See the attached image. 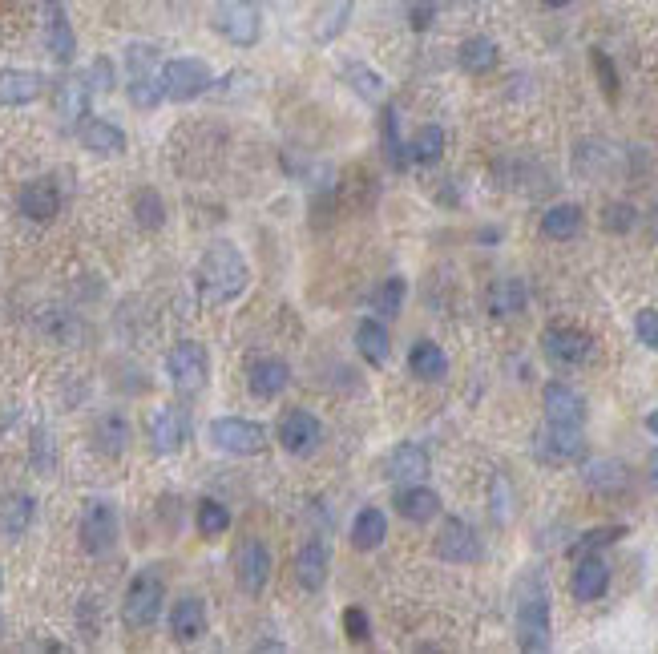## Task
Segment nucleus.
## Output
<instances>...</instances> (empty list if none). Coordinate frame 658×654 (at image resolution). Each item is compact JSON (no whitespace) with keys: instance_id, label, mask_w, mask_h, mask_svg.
<instances>
[{"instance_id":"1a4fd4ad","label":"nucleus","mask_w":658,"mask_h":654,"mask_svg":"<svg viewBox=\"0 0 658 654\" xmlns=\"http://www.w3.org/2000/svg\"><path fill=\"white\" fill-rule=\"evenodd\" d=\"M118 509L109 505V501H101V497H93V501H85V513H81V550L85 554H93V558H101V554H109L118 545Z\"/></svg>"},{"instance_id":"0eeeda50","label":"nucleus","mask_w":658,"mask_h":654,"mask_svg":"<svg viewBox=\"0 0 658 654\" xmlns=\"http://www.w3.org/2000/svg\"><path fill=\"white\" fill-rule=\"evenodd\" d=\"M214 89V69L198 57H174L162 65V93L170 101H194Z\"/></svg>"},{"instance_id":"6ab92c4d","label":"nucleus","mask_w":658,"mask_h":654,"mask_svg":"<svg viewBox=\"0 0 658 654\" xmlns=\"http://www.w3.org/2000/svg\"><path fill=\"white\" fill-rule=\"evenodd\" d=\"M45 45L57 65H69L77 57V37H73V25L65 17L61 0H45Z\"/></svg>"},{"instance_id":"cd10ccee","label":"nucleus","mask_w":658,"mask_h":654,"mask_svg":"<svg viewBox=\"0 0 658 654\" xmlns=\"http://www.w3.org/2000/svg\"><path fill=\"white\" fill-rule=\"evenodd\" d=\"M126 445H130V420H126L122 412L97 416V424H93V449H97L101 457H122Z\"/></svg>"},{"instance_id":"37998d69","label":"nucleus","mask_w":658,"mask_h":654,"mask_svg":"<svg viewBox=\"0 0 658 654\" xmlns=\"http://www.w3.org/2000/svg\"><path fill=\"white\" fill-rule=\"evenodd\" d=\"M344 81L364 97V101H380L384 97V77L376 73V69H368V65H360V61H352V65H344Z\"/></svg>"},{"instance_id":"5701e85b","label":"nucleus","mask_w":658,"mask_h":654,"mask_svg":"<svg viewBox=\"0 0 658 654\" xmlns=\"http://www.w3.org/2000/svg\"><path fill=\"white\" fill-rule=\"evenodd\" d=\"M392 505H396V513H400L404 521H412V525H424V521H432L436 513H441V497H436L428 485H420V481L396 489Z\"/></svg>"},{"instance_id":"3c124183","label":"nucleus","mask_w":658,"mask_h":654,"mask_svg":"<svg viewBox=\"0 0 658 654\" xmlns=\"http://www.w3.org/2000/svg\"><path fill=\"white\" fill-rule=\"evenodd\" d=\"M594 73H598V81H602V89H606V97L614 101V97H618V73H614V65H610V57H606L602 49H594Z\"/></svg>"},{"instance_id":"4d7b16f0","label":"nucleus","mask_w":658,"mask_h":654,"mask_svg":"<svg viewBox=\"0 0 658 654\" xmlns=\"http://www.w3.org/2000/svg\"><path fill=\"white\" fill-rule=\"evenodd\" d=\"M0 634H5V618H0Z\"/></svg>"},{"instance_id":"8fccbe9b","label":"nucleus","mask_w":658,"mask_h":654,"mask_svg":"<svg viewBox=\"0 0 658 654\" xmlns=\"http://www.w3.org/2000/svg\"><path fill=\"white\" fill-rule=\"evenodd\" d=\"M85 81H89V89H97V93H109V89H114V65H109L105 57H97V61L89 65Z\"/></svg>"},{"instance_id":"f8f14e48","label":"nucleus","mask_w":658,"mask_h":654,"mask_svg":"<svg viewBox=\"0 0 658 654\" xmlns=\"http://www.w3.org/2000/svg\"><path fill=\"white\" fill-rule=\"evenodd\" d=\"M541 352L550 356L558 368H578L594 356V340L582 332V327H545V336H541Z\"/></svg>"},{"instance_id":"de8ad7c7","label":"nucleus","mask_w":658,"mask_h":654,"mask_svg":"<svg viewBox=\"0 0 658 654\" xmlns=\"http://www.w3.org/2000/svg\"><path fill=\"white\" fill-rule=\"evenodd\" d=\"M344 634H348L352 642H368V638H372V622H368V614H364L360 606H348V610H344Z\"/></svg>"},{"instance_id":"c03bdc74","label":"nucleus","mask_w":658,"mask_h":654,"mask_svg":"<svg viewBox=\"0 0 658 654\" xmlns=\"http://www.w3.org/2000/svg\"><path fill=\"white\" fill-rule=\"evenodd\" d=\"M622 533H626V525H598V529L582 533V541H574V545H570V554H574V558L594 554V550H602V545H614Z\"/></svg>"},{"instance_id":"ea45409f","label":"nucleus","mask_w":658,"mask_h":654,"mask_svg":"<svg viewBox=\"0 0 658 654\" xmlns=\"http://www.w3.org/2000/svg\"><path fill=\"white\" fill-rule=\"evenodd\" d=\"M457 61H461L465 73H489V69L497 65V45H493L489 37H469V41L461 45Z\"/></svg>"},{"instance_id":"aec40b11","label":"nucleus","mask_w":658,"mask_h":654,"mask_svg":"<svg viewBox=\"0 0 658 654\" xmlns=\"http://www.w3.org/2000/svg\"><path fill=\"white\" fill-rule=\"evenodd\" d=\"M45 93V73L37 69H0V109L29 105Z\"/></svg>"},{"instance_id":"6e6552de","label":"nucleus","mask_w":658,"mask_h":654,"mask_svg":"<svg viewBox=\"0 0 658 654\" xmlns=\"http://www.w3.org/2000/svg\"><path fill=\"white\" fill-rule=\"evenodd\" d=\"M533 457L541 465H570V461H582L586 457V441H582V428L574 424H550L533 436Z\"/></svg>"},{"instance_id":"2eb2a0df","label":"nucleus","mask_w":658,"mask_h":654,"mask_svg":"<svg viewBox=\"0 0 658 654\" xmlns=\"http://www.w3.org/2000/svg\"><path fill=\"white\" fill-rule=\"evenodd\" d=\"M146 432H150V449H154V453H162V457L182 453L186 441H190V416H186L182 408L166 404V408H158V412L150 416Z\"/></svg>"},{"instance_id":"b1692460","label":"nucleus","mask_w":658,"mask_h":654,"mask_svg":"<svg viewBox=\"0 0 658 654\" xmlns=\"http://www.w3.org/2000/svg\"><path fill=\"white\" fill-rule=\"evenodd\" d=\"M578 602H598L610 590V566L598 554H582V562L574 566V582H570Z\"/></svg>"},{"instance_id":"4be33fe9","label":"nucleus","mask_w":658,"mask_h":654,"mask_svg":"<svg viewBox=\"0 0 658 654\" xmlns=\"http://www.w3.org/2000/svg\"><path fill=\"white\" fill-rule=\"evenodd\" d=\"M37 517V501L29 493H5L0 497V537L5 541H21L29 533Z\"/></svg>"},{"instance_id":"2f4dec72","label":"nucleus","mask_w":658,"mask_h":654,"mask_svg":"<svg viewBox=\"0 0 658 654\" xmlns=\"http://www.w3.org/2000/svg\"><path fill=\"white\" fill-rule=\"evenodd\" d=\"M89 93H93V89H89L85 77H69V81L57 85V114H61L65 126L89 118Z\"/></svg>"},{"instance_id":"473e14b6","label":"nucleus","mask_w":658,"mask_h":654,"mask_svg":"<svg viewBox=\"0 0 658 654\" xmlns=\"http://www.w3.org/2000/svg\"><path fill=\"white\" fill-rule=\"evenodd\" d=\"M582 481H586L594 493H602V497H614V493H622V489L630 485V473H626V465H622V461H610V457H602V461H590V465H586Z\"/></svg>"},{"instance_id":"4468645a","label":"nucleus","mask_w":658,"mask_h":654,"mask_svg":"<svg viewBox=\"0 0 658 654\" xmlns=\"http://www.w3.org/2000/svg\"><path fill=\"white\" fill-rule=\"evenodd\" d=\"M235 578H239V590L259 598L271 582V550L259 541V537H247L235 554Z\"/></svg>"},{"instance_id":"72a5a7b5","label":"nucleus","mask_w":658,"mask_h":654,"mask_svg":"<svg viewBox=\"0 0 658 654\" xmlns=\"http://www.w3.org/2000/svg\"><path fill=\"white\" fill-rule=\"evenodd\" d=\"M541 231L550 235V239H558V243L574 239V235L582 231V206H574V202H558V206H550V210L541 214Z\"/></svg>"},{"instance_id":"79ce46f5","label":"nucleus","mask_w":658,"mask_h":654,"mask_svg":"<svg viewBox=\"0 0 658 654\" xmlns=\"http://www.w3.org/2000/svg\"><path fill=\"white\" fill-rule=\"evenodd\" d=\"M134 218H138V227L142 231H158L162 223H166V202H162V194L158 190H138L134 194Z\"/></svg>"},{"instance_id":"4c0bfd02","label":"nucleus","mask_w":658,"mask_h":654,"mask_svg":"<svg viewBox=\"0 0 658 654\" xmlns=\"http://www.w3.org/2000/svg\"><path fill=\"white\" fill-rule=\"evenodd\" d=\"M194 525H198V537L214 541V537H223V533L231 529V509H227L223 501L206 497V501H198V517H194Z\"/></svg>"},{"instance_id":"39448f33","label":"nucleus","mask_w":658,"mask_h":654,"mask_svg":"<svg viewBox=\"0 0 658 654\" xmlns=\"http://www.w3.org/2000/svg\"><path fill=\"white\" fill-rule=\"evenodd\" d=\"M214 25L231 45L251 49L263 37V9L259 0H214Z\"/></svg>"},{"instance_id":"e433bc0d","label":"nucleus","mask_w":658,"mask_h":654,"mask_svg":"<svg viewBox=\"0 0 658 654\" xmlns=\"http://www.w3.org/2000/svg\"><path fill=\"white\" fill-rule=\"evenodd\" d=\"M380 134H384V158L392 170H404L408 166V146L400 138V114H396V105L384 109V118H380Z\"/></svg>"},{"instance_id":"09e8293b","label":"nucleus","mask_w":658,"mask_h":654,"mask_svg":"<svg viewBox=\"0 0 658 654\" xmlns=\"http://www.w3.org/2000/svg\"><path fill=\"white\" fill-rule=\"evenodd\" d=\"M634 332H638V340H642L650 352H658V311H654V307L638 311V319H634Z\"/></svg>"},{"instance_id":"9b49d317","label":"nucleus","mask_w":658,"mask_h":654,"mask_svg":"<svg viewBox=\"0 0 658 654\" xmlns=\"http://www.w3.org/2000/svg\"><path fill=\"white\" fill-rule=\"evenodd\" d=\"M436 558L441 562H453V566H469V562H481V537H477V529L469 525V521H461V517H449L445 525H441V533H436Z\"/></svg>"},{"instance_id":"58836bf2","label":"nucleus","mask_w":658,"mask_h":654,"mask_svg":"<svg viewBox=\"0 0 658 654\" xmlns=\"http://www.w3.org/2000/svg\"><path fill=\"white\" fill-rule=\"evenodd\" d=\"M441 154H445V130H441V126H424V130L408 142V162L432 166V162H441Z\"/></svg>"},{"instance_id":"a878e982","label":"nucleus","mask_w":658,"mask_h":654,"mask_svg":"<svg viewBox=\"0 0 658 654\" xmlns=\"http://www.w3.org/2000/svg\"><path fill=\"white\" fill-rule=\"evenodd\" d=\"M247 384H251V392H255L259 400H275V396L291 384V368H287V360H279V356H263V360L251 364Z\"/></svg>"},{"instance_id":"7ed1b4c3","label":"nucleus","mask_w":658,"mask_h":654,"mask_svg":"<svg viewBox=\"0 0 658 654\" xmlns=\"http://www.w3.org/2000/svg\"><path fill=\"white\" fill-rule=\"evenodd\" d=\"M162 602H166V578L158 566H146L134 574V582L126 586V598H122V622L130 630H150L162 614Z\"/></svg>"},{"instance_id":"603ef678","label":"nucleus","mask_w":658,"mask_h":654,"mask_svg":"<svg viewBox=\"0 0 658 654\" xmlns=\"http://www.w3.org/2000/svg\"><path fill=\"white\" fill-rule=\"evenodd\" d=\"M432 17H436V5H432V0H420V5L412 9V29L424 33V29L432 25Z\"/></svg>"},{"instance_id":"393cba45","label":"nucleus","mask_w":658,"mask_h":654,"mask_svg":"<svg viewBox=\"0 0 658 654\" xmlns=\"http://www.w3.org/2000/svg\"><path fill=\"white\" fill-rule=\"evenodd\" d=\"M170 634L174 642H198L206 634V602L186 594L170 606Z\"/></svg>"},{"instance_id":"864d4df0","label":"nucleus","mask_w":658,"mask_h":654,"mask_svg":"<svg viewBox=\"0 0 658 654\" xmlns=\"http://www.w3.org/2000/svg\"><path fill=\"white\" fill-rule=\"evenodd\" d=\"M646 481H650V489L658 493V449L646 457Z\"/></svg>"},{"instance_id":"412c9836","label":"nucleus","mask_w":658,"mask_h":654,"mask_svg":"<svg viewBox=\"0 0 658 654\" xmlns=\"http://www.w3.org/2000/svg\"><path fill=\"white\" fill-rule=\"evenodd\" d=\"M327 570H332V554H327V541L315 537V541L299 545V554H295V582H299L307 594L323 590Z\"/></svg>"},{"instance_id":"6e6d98bb","label":"nucleus","mask_w":658,"mask_h":654,"mask_svg":"<svg viewBox=\"0 0 658 654\" xmlns=\"http://www.w3.org/2000/svg\"><path fill=\"white\" fill-rule=\"evenodd\" d=\"M566 5H574V0H545V9H566Z\"/></svg>"},{"instance_id":"5fc2aeb1","label":"nucleus","mask_w":658,"mask_h":654,"mask_svg":"<svg viewBox=\"0 0 658 654\" xmlns=\"http://www.w3.org/2000/svg\"><path fill=\"white\" fill-rule=\"evenodd\" d=\"M646 428H650V432H654V436H658V408H654V412H650V416H646Z\"/></svg>"},{"instance_id":"f257e3e1","label":"nucleus","mask_w":658,"mask_h":654,"mask_svg":"<svg viewBox=\"0 0 658 654\" xmlns=\"http://www.w3.org/2000/svg\"><path fill=\"white\" fill-rule=\"evenodd\" d=\"M247 259L235 243L218 239L202 251L198 267H194V287H198V303L202 307H223V303H235L243 291H247Z\"/></svg>"},{"instance_id":"7c9ffc66","label":"nucleus","mask_w":658,"mask_h":654,"mask_svg":"<svg viewBox=\"0 0 658 654\" xmlns=\"http://www.w3.org/2000/svg\"><path fill=\"white\" fill-rule=\"evenodd\" d=\"M408 368H412L416 380L436 384V380H445V376H449V356L441 352V344L420 340V344H412V352H408Z\"/></svg>"},{"instance_id":"a18cd8bd","label":"nucleus","mask_w":658,"mask_h":654,"mask_svg":"<svg viewBox=\"0 0 658 654\" xmlns=\"http://www.w3.org/2000/svg\"><path fill=\"white\" fill-rule=\"evenodd\" d=\"M634 223H638V210H634L630 202H610V206L602 210V227L614 231V235H626Z\"/></svg>"},{"instance_id":"ddd939ff","label":"nucleus","mask_w":658,"mask_h":654,"mask_svg":"<svg viewBox=\"0 0 658 654\" xmlns=\"http://www.w3.org/2000/svg\"><path fill=\"white\" fill-rule=\"evenodd\" d=\"M323 441V424L319 416H311L307 408H287L283 420H279V445L291 453V457H307L315 453Z\"/></svg>"},{"instance_id":"dca6fc26","label":"nucleus","mask_w":658,"mask_h":654,"mask_svg":"<svg viewBox=\"0 0 658 654\" xmlns=\"http://www.w3.org/2000/svg\"><path fill=\"white\" fill-rule=\"evenodd\" d=\"M541 404H545V420H550V424H574V428L586 424V400H582V392L570 388V384H562V380L545 384Z\"/></svg>"},{"instance_id":"49530a36","label":"nucleus","mask_w":658,"mask_h":654,"mask_svg":"<svg viewBox=\"0 0 658 654\" xmlns=\"http://www.w3.org/2000/svg\"><path fill=\"white\" fill-rule=\"evenodd\" d=\"M33 465H37V473H45V477L57 469V449H53V441H49L45 428L33 432Z\"/></svg>"},{"instance_id":"a211bd4d","label":"nucleus","mask_w":658,"mask_h":654,"mask_svg":"<svg viewBox=\"0 0 658 654\" xmlns=\"http://www.w3.org/2000/svg\"><path fill=\"white\" fill-rule=\"evenodd\" d=\"M428 465H432V461H428V449L416 445V441H404V445H396V449L388 453L384 477L396 481V485H416V481L428 477Z\"/></svg>"},{"instance_id":"f704fd0d","label":"nucleus","mask_w":658,"mask_h":654,"mask_svg":"<svg viewBox=\"0 0 658 654\" xmlns=\"http://www.w3.org/2000/svg\"><path fill=\"white\" fill-rule=\"evenodd\" d=\"M352 21V0H327V5L319 9L315 17V41L319 45H332Z\"/></svg>"},{"instance_id":"c756f323","label":"nucleus","mask_w":658,"mask_h":654,"mask_svg":"<svg viewBox=\"0 0 658 654\" xmlns=\"http://www.w3.org/2000/svg\"><path fill=\"white\" fill-rule=\"evenodd\" d=\"M384 537H388V517H384V509H376V505L360 509L356 521H352V545H356V550H360V554H372V550H380V545H384Z\"/></svg>"},{"instance_id":"c85d7f7f","label":"nucleus","mask_w":658,"mask_h":654,"mask_svg":"<svg viewBox=\"0 0 658 654\" xmlns=\"http://www.w3.org/2000/svg\"><path fill=\"white\" fill-rule=\"evenodd\" d=\"M356 348H360V356H364L372 368H384V364H388V356H392V336H388L384 319H376V315L360 319V327H356Z\"/></svg>"},{"instance_id":"423d86ee","label":"nucleus","mask_w":658,"mask_h":654,"mask_svg":"<svg viewBox=\"0 0 658 654\" xmlns=\"http://www.w3.org/2000/svg\"><path fill=\"white\" fill-rule=\"evenodd\" d=\"M126 73H130V101L134 109H154L162 93V65L154 45H130L126 49Z\"/></svg>"},{"instance_id":"13d9d810","label":"nucleus","mask_w":658,"mask_h":654,"mask_svg":"<svg viewBox=\"0 0 658 654\" xmlns=\"http://www.w3.org/2000/svg\"><path fill=\"white\" fill-rule=\"evenodd\" d=\"M0 590H5V578H0Z\"/></svg>"},{"instance_id":"a19ab883","label":"nucleus","mask_w":658,"mask_h":654,"mask_svg":"<svg viewBox=\"0 0 658 654\" xmlns=\"http://www.w3.org/2000/svg\"><path fill=\"white\" fill-rule=\"evenodd\" d=\"M404 295H408V283H404L400 275H392V279H384V283L372 291V311H376L380 319H392V315H400Z\"/></svg>"},{"instance_id":"9d476101","label":"nucleus","mask_w":658,"mask_h":654,"mask_svg":"<svg viewBox=\"0 0 658 654\" xmlns=\"http://www.w3.org/2000/svg\"><path fill=\"white\" fill-rule=\"evenodd\" d=\"M166 376H170V384H174L178 392H202V388H206V376H210V356H206V348L194 344V340L174 344L170 356H166Z\"/></svg>"},{"instance_id":"20e7f679","label":"nucleus","mask_w":658,"mask_h":654,"mask_svg":"<svg viewBox=\"0 0 658 654\" xmlns=\"http://www.w3.org/2000/svg\"><path fill=\"white\" fill-rule=\"evenodd\" d=\"M210 445L227 457H259L271 441H267V428L259 420H243V416H218L210 420Z\"/></svg>"},{"instance_id":"f3484780","label":"nucleus","mask_w":658,"mask_h":654,"mask_svg":"<svg viewBox=\"0 0 658 654\" xmlns=\"http://www.w3.org/2000/svg\"><path fill=\"white\" fill-rule=\"evenodd\" d=\"M21 214L29 218V223H53L57 210H61V190L53 178H33L21 186V198H17Z\"/></svg>"},{"instance_id":"bb28decb","label":"nucleus","mask_w":658,"mask_h":654,"mask_svg":"<svg viewBox=\"0 0 658 654\" xmlns=\"http://www.w3.org/2000/svg\"><path fill=\"white\" fill-rule=\"evenodd\" d=\"M81 146L97 158H118V154H126V134H122V126L105 122V118H89L81 126Z\"/></svg>"},{"instance_id":"f03ea898","label":"nucleus","mask_w":658,"mask_h":654,"mask_svg":"<svg viewBox=\"0 0 658 654\" xmlns=\"http://www.w3.org/2000/svg\"><path fill=\"white\" fill-rule=\"evenodd\" d=\"M513 622H517V646L529 654H541L554 646V618H550V586L537 570L517 578L513 590Z\"/></svg>"},{"instance_id":"c9c22d12","label":"nucleus","mask_w":658,"mask_h":654,"mask_svg":"<svg viewBox=\"0 0 658 654\" xmlns=\"http://www.w3.org/2000/svg\"><path fill=\"white\" fill-rule=\"evenodd\" d=\"M489 311L493 315H521L525 311V283L521 279H497L489 287Z\"/></svg>"}]
</instances>
